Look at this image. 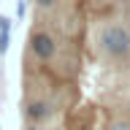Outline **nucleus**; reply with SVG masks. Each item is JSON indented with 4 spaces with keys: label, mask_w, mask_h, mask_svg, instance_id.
Listing matches in <instances>:
<instances>
[{
    "label": "nucleus",
    "mask_w": 130,
    "mask_h": 130,
    "mask_svg": "<svg viewBox=\"0 0 130 130\" xmlns=\"http://www.w3.org/2000/svg\"><path fill=\"white\" fill-rule=\"evenodd\" d=\"M100 46L108 57H125L130 52V32L125 24H106L100 30Z\"/></svg>",
    "instance_id": "1"
},
{
    "label": "nucleus",
    "mask_w": 130,
    "mask_h": 130,
    "mask_svg": "<svg viewBox=\"0 0 130 130\" xmlns=\"http://www.w3.org/2000/svg\"><path fill=\"white\" fill-rule=\"evenodd\" d=\"M30 49H32V54L38 57V60H52L57 52V43H54V35L46 30H41V32H32V38H30Z\"/></svg>",
    "instance_id": "2"
},
{
    "label": "nucleus",
    "mask_w": 130,
    "mask_h": 130,
    "mask_svg": "<svg viewBox=\"0 0 130 130\" xmlns=\"http://www.w3.org/2000/svg\"><path fill=\"white\" fill-rule=\"evenodd\" d=\"M24 114H27V119L32 122H41V119H49V103L46 100H30V103L24 106Z\"/></svg>",
    "instance_id": "3"
},
{
    "label": "nucleus",
    "mask_w": 130,
    "mask_h": 130,
    "mask_svg": "<svg viewBox=\"0 0 130 130\" xmlns=\"http://www.w3.org/2000/svg\"><path fill=\"white\" fill-rule=\"evenodd\" d=\"M8 49V30H0V52Z\"/></svg>",
    "instance_id": "4"
},
{
    "label": "nucleus",
    "mask_w": 130,
    "mask_h": 130,
    "mask_svg": "<svg viewBox=\"0 0 130 130\" xmlns=\"http://www.w3.org/2000/svg\"><path fill=\"white\" fill-rule=\"evenodd\" d=\"M108 130H130V122H114L108 125Z\"/></svg>",
    "instance_id": "5"
},
{
    "label": "nucleus",
    "mask_w": 130,
    "mask_h": 130,
    "mask_svg": "<svg viewBox=\"0 0 130 130\" xmlns=\"http://www.w3.org/2000/svg\"><path fill=\"white\" fill-rule=\"evenodd\" d=\"M35 3H38L41 8H52V6H54V3H57V0H35Z\"/></svg>",
    "instance_id": "6"
},
{
    "label": "nucleus",
    "mask_w": 130,
    "mask_h": 130,
    "mask_svg": "<svg viewBox=\"0 0 130 130\" xmlns=\"http://www.w3.org/2000/svg\"><path fill=\"white\" fill-rule=\"evenodd\" d=\"M0 30H11V22L8 19H0Z\"/></svg>",
    "instance_id": "7"
},
{
    "label": "nucleus",
    "mask_w": 130,
    "mask_h": 130,
    "mask_svg": "<svg viewBox=\"0 0 130 130\" xmlns=\"http://www.w3.org/2000/svg\"><path fill=\"white\" fill-rule=\"evenodd\" d=\"M24 130H38V127H32V125H30V127H24Z\"/></svg>",
    "instance_id": "8"
}]
</instances>
